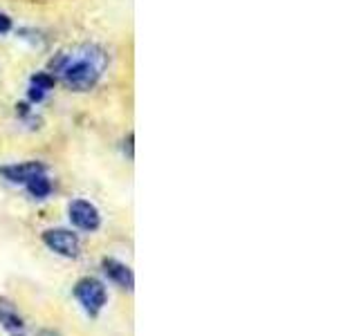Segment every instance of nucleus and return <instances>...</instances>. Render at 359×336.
Here are the masks:
<instances>
[{"label":"nucleus","mask_w":359,"mask_h":336,"mask_svg":"<svg viewBox=\"0 0 359 336\" xmlns=\"http://www.w3.org/2000/svg\"><path fill=\"white\" fill-rule=\"evenodd\" d=\"M74 296L83 305V309L90 312V314H97L101 307L106 305V300H108L106 287L101 285L97 278H83V280H79L76 287H74Z\"/></svg>","instance_id":"obj_2"},{"label":"nucleus","mask_w":359,"mask_h":336,"mask_svg":"<svg viewBox=\"0 0 359 336\" xmlns=\"http://www.w3.org/2000/svg\"><path fill=\"white\" fill-rule=\"evenodd\" d=\"M0 173L14 184H27L29 179L45 173V166L41 162H25V164H16V166H5Z\"/></svg>","instance_id":"obj_6"},{"label":"nucleus","mask_w":359,"mask_h":336,"mask_svg":"<svg viewBox=\"0 0 359 336\" xmlns=\"http://www.w3.org/2000/svg\"><path fill=\"white\" fill-rule=\"evenodd\" d=\"M43 94H45V92H43V90H39V88H34V85L29 88V99H32V101H41V99H43Z\"/></svg>","instance_id":"obj_11"},{"label":"nucleus","mask_w":359,"mask_h":336,"mask_svg":"<svg viewBox=\"0 0 359 336\" xmlns=\"http://www.w3.org/2000/svg\"><path fill=\"white\" fill-rule=\"evenodd\" d=\"M50 67L70 90L86 92V90L95 88L101 74L106 72L108 56L99 45L83 43V45H74L72 50L59 52L52 59Z\"/></svg>","instance_id":"obj_1"},{"label":"nucleus","mask_w":359,"mask_h":336,"mask_svg":"<svg viewBox=\"0 0 359 336\" xmlns=\"http://www.w3.org/2000/svg\"><path fill=\"white\" fill-rule=\"evenodd\" d=\"M27 190H29L34 197L43 200V197H48L52 193V184H50V179L45 177V173H43V175H36L34 179H29V182H27Z\"/></svg>","instance_id":"obj_8"},{"label":"nucleus","mask_w":359,"mask_h":336,"mask_svg":"<svg viewBox=\"0 0 359 336\" xmlns=\"http://www.w3.org/2000/svg\"><path fill=\"white\" fill-rule=\"evenodd\" d=\"M39 336H61V334H56V332H52V330H43Z\"/></svg>","instance_id":"obj_12"},{"label":"nucleus","mask_w":359,"mask_h":336,"mask_svg":"<svg viewBox=\"0 0 359 336\" xmlns=\"http://www.w3.org/2000/svg\"><path fill=\"white\" fill-rule=\"evenodd\" d=\"M32 85H34V88H39V90H43V92H48V90L54 88V76L48 74V72H39V74H34V76H32Z\"/></svg>","instance_id":"obj_9"},{"label":"nucleus","mask_w":359,"mask_h":336,"mask_svg":"<svg viewBox=\"0 0 359 336\" xmlns=\"http://www.w3.org/2000/svg\"><path fill=\"white\" fill-rule=\"evenodd\" d=\"M43 242L50 246L52 251L61 253L65 258H74L79 255V238L72 231H65V229H50L43 233Z\"/></svg>","instance_id":"obj_3"},{"label":"nucleus","mask_w":359,"mask_h":336,"mask_svg":"<svg viewBox=\"0 0 359 336\" xmlns=\"http://www.w3.org/2000/svg\"><path fill=\"white\" fill-rule=\"evenodd\" d=\"M0 325H3V330L9 336H25L27 334L25 318H22L18 309L5 298H0Z\"/></svg>","instance_id":"obj_5"},{"label":"nucleus","mask_w":359,"mask_h":336,"mask_svg":"<svg viewBox=\"0 0 359 336\" xmlns=\"http://www.w3.org/2000/svg\"><path fill=\"white\" fill-rule=\"evenodd\" d=\"M70 220L74 227L83 231H97L101 224V216L95 204H90L86 200H74L70 204Z\"/></svg>","instance_id":"obj_4"},{"label":"nucleus","mask_w":359,"mask_h":336,"mask_svg":"<svg viewBox=\"0 0 359 336\" xmlns=\"http://www.w3.org/2000/svg\"><path fill=\"white\" fill-rule=\"evenodd\" d=\"M101 267H104V272L108 274L110 280H115V283L123 289H133L135 287V278H133V272L130 269L115 260V258H104V262H101Z\"/></svg>","instance_id":"obj_7"},{"label":"nucleus","mask_w":359,"mask_h":336,"mask_svg":"<svg viewBox=\"0 0 359 336\" xmlns=\"http://www.w3.org/2000/svg\"><path fill=\"white\" fill-rule=\"evenodd\" d=\"M11 31V18L7 14H0V34Z\"/></svg>","instance_id":"obj_10"}]
</instances>
